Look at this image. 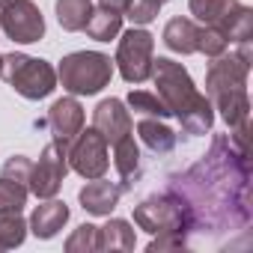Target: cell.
<instances>
[{
  "mask_svg": "<svg viewBox=\"0 0 253 253\" xmlns=\"http://www.w3.org/2000/svg\"><path fill=\"white\" fill-rule=\"evenodd\" d=\"M247 134L217 137L197 167L170 176L173 191L188 214V232L244 229L250 223V164Z\"/></svg>",
  "mask_w": 253,
  "mask_h": 253,
  "instance_id": "1",
  "label": "cell"
},
{
  "mask_svg": "<svg viewBox=\"0 0 253 253\" xmlns=\"http://www.w3.org/2000/svg\"><path fill=\"white\" fill-rule=\"evenodd\" d=\"M149 78L155 84V92L167 104L170 116L179 119L185 134L200 137V134L211 131V125H214V107L206 98V92L197 89L191 72L182 63H176L170 57H158V60H152V75Z\"/></svg>",
  "mask_w": 253,
  "mask_h": 253,
  "instance_id": "2",
  "label": "cell"
},
{
  "mask_svg": "<svg viewBox=\"0 0 253 253\" xmlns=\"http://www.w3.org/2000/svg\"><path fill=\"white\" fill-rule=\"evenodd\" d=\"M247 75H250V63L226 51L220 57H211L206 69V98L223 116L232 134H247V119H250Z\"/></svg>",
  "mask_w": 253,
  "mask_h": 253,
  "instance_id": "3",
  "label": "cell"
},
{
  "mask_svg": "<svg viewBox=\"0 0 253 253\" xmlns=\"http://www.w3.org/2000/svg\"><path fill=\"white\" fill-rule=\"evenodd\" d=\"M113 78V60L101 51H72L57 66V84L69 95H98Z\"/></svg>",
  "mask_w": 253,
  "mask_h": 253,
  "instance_id": "4",
  "label": "cell"
},
{
  "mask_svg": "<svg viewBox=\"0 0 253 253\" xmlns=\"http://www.w3.org/2000/svg\"><path fill=\"white\" fill-rule=\"evenodd\" d=\"M0 78L27 101L48 98L57 89V69L48 60L18 54V51L3 54V72H0Z\"/></svg>",
  "mask_w": 253,
  "mask_h": 253,
  "instance_id": "5",
  "label": "cell"
},
{
  "mask_svg": "<svg viewBox=\"0 0 253 253\" xmlns=\"http://www.w3.org/2000/svg\"><path fill=\"white\" fill-rule=\"evenodd\" d=\"M188 9L200 24L220 27L229 45L253 39V9L241 0H188Z\"/></svg>",
  "mask_w": 253,
  "mask_h": 253,
  "instance_id": "6",
  "label": "cell"
},
{
  "mask_svg": "<svg viewBox=\"0 0 253 253\" xmlns=\"http://www.w3.org/2000/svg\"><path fill=\"white\" fill-rule=\"evenodd\" d=\"M152 60H155V36L143 27H131L119 33L116 45V69L125 84H143L152 75Z\"/></svg>",
  "mask_w": 253,
  "mask_h": 253,
  "instance_id": "7",
  "label": "cell"
},
{
  "mask_svg": "<svg viewBox=\"0 0 253 253\" xmlns=\"http://www.w3.org/2000/svg\"><path fill=\"white\" fill-rule=\"evenodd\" d=\"M134 223L149 232V235H161V232H188V214L182 200L173 191L164 194H152L146 200H140L134 206Z\"/></svg>",
  "mask_w": 253,
  "mask_h": 253,
  "instance_id": "8",
  "label": "cell"
},
{
  "mask_svg": "<svg viewBox=\"0 0 253 253\" xmlns=\"http://www.w3.org/2000/svg\"><path fill=\"white\" fill-rule=\"evenodd\" d=\"M69 170H75L84 179H101L110 167V143L95 128H81L78 137L66 149Z\"/></svg>",
  "mask_w": 253,
  "mask_h": 253,
  "instance_id": "9",
  "label": "cell"
},
{
  "mask_svg": "<svg viewBox=\"0 0 253 253\" xmlns=\"http://www.w3.org/2000/svg\"><path fill=\"white\" fill-rule=\"evenodd\" d=\"M0 30L18 45H33L45 36V15L33 0H6L0 3Z\"/></svg>",
  "mask_w": 253,
  "mask_h": 253,
  "instance_id": "10",
  "label": "cell"
},
{
  "mask_svg": "<svg viewBox=\"0 0 253 253\" xmlns=\"http://www.w3.org/2000/svg\"><path fill=\"white\" fill-rule=\"evenodd\" d=\"M66 173H69V155H66V146L60 143H48L39 155V161L33 164V173H30V194H36L39 200H51L60 194L63 182H66Z\"/></svg>",
  "mask_w": 253,
  "mask_h": 253,
  "instance_id": "11",
  "label": "cell"
},
{
  "mask_svg": "<svg viewBox=\"0 0 253 253\" xmlns=\"http://www.w3.org/2000/svg\"><path fill=\"white\" fill-rule=\"evenodd\" d=\"M92 128L113 146L116 140H122L125 134L134 131V119L131 110L122 98H101L92 110Z\"/></svg>",
  "mask_w": 253,
  "mask_h": 253,
  "instance_id": "12",
  "label": "cell"
},
{
  "mask_svg": "<svg viewBox=\"0 0 253 253\" xmlns=\"http://www.w3.org/2000/svg\"><path fill=\"white\" fill-rule=\"evenodd\" d=\"M84 122H86V113H84V104L78 101V95H63L48 110V128L54 134V143H60L66 149L84 128Z\"/></svg>",
  "mask_w": 253,
  "mask_h": 253,
  "instance_id": "13",
  "label": "cell"
},
{
  "mask_svg": "<svg viewBox=\"0 0 253 253\" xmlns=\"http://www.w3.org/2000/svg\"><path fill=\"white\" fill-rule=\"evenodd\" d=\"M125 191L116 185V182H107L104 176L101 179H86V185L78 191V203L86 214H95V217H110V211L119 206V197Z\"/></svg>",
  "mask_w": 253,
  "mask_h": 253,
  "instance_id": "14",
  "label": "cell"
},
{
  "mask_svg": "<svg viewBox=\"0 0 253 253\" xmlns=\"http://www.w3.org/2000/svg\"><path fill=\"white\" fill-rule=\"evenodd\" d=\"M113 167L119 173V188L131 191L140 176H143V161H140V146L134 140V134H125L122 140L113 143Z\"/></svg>",
  "mask_w": 253,
  "mask_h": 253,
  "instance_id": "15",
  "label": "cell"
},
{
  "mask_svg": "<svg viewBox=\"0 0 253 253\" xmlns=\"http://www.w3.org/2000/svg\"><path fill=\"white\" fill-rule=\"evenodd\" d=\"M69 206L63 203V200H42L36 209H33V214H30V220H27V229L36 235V238H42V241H48V238H54L66 223H69Z\"/></svg>",
  "mask_w": 253,
  "mask_h": 253,
  "instance_id": "16",
  "label": "cell"
},
{
  "mask_svg": "<svg viewBox=\"0 0 253 253\" xmlns=\"http://www.w3.org/2000/svg\"><path fill=\"white\" fill-rule=\"evenodd\" d=\"M137 137L155 155H170L176 149V131L158 116H137Z\"/></svg>",
  "mask_w": 253,
  "mask_h": 253,
  "instance_id": "17",
  "label": "cell"
},
{
  "mask_svg": "<svg viewBox=\"0 0 253 253\" xmlns=\"http://www.w3.org/2000/svg\"><path fill=\"white\" fill-rule=\"evenodd\" d=\"M197 33H200V24L194 21V18H170L167 24H164V33H161V39H164V45L173 51V54H182V57H188V54H197Z\"/></svg>",
  "mask_w": 253,
  "mask_h": 253,
  "instance_id": "18",
  "label": "cell"
},
{
  "mask_svg": "<svg viewBox=\"0 0 253 253\" xmlns=\"http://www.w3.org/2000/svg\"><path fill=\"white\" fill-rule=\"evenodd\" d=\"M137 244V235H134V226L128 220H122V217H110L104 226H98V250H134Z\"/></svg>",
  "mask_w": 253,
  "mask_h": 253,
  "instance_id": "19",
  "label": "cell"
},
{
  "mask_svg": "<svg viewBox=\"0 0 253 253\" xmlns=\"http://www.w3.org/2000/svg\"><path fill=\"white\" fill-rule=\"evenodd\" d=\"M122 18H125V15L116 12V9L92 6V12H89L84 30H86V36L95 39V42H110V39H116V36L122 33Z\"/></svg>",
  "mask_w": 253,
  "mask_h": 253,
  "instance_id": "20",
  "label": "cell"
},
{
  "mask_svg": "<svg viewBox=\"0 0 253 253\" xmlns=\"http://www.w3.org/2000/svg\"><path fill=\"white\" fill-rule=\"evenodd\" d=\"M54 12H57V21L66 33H81L89 12H92V0H57Z\"/></svg>",
  "mask_w": 253,
  "mask_h": 253,
  "instance_id": "21",
  "label": "cell"
},
{
  "mask_svg": "<svg viewBox=\"0 0 253 253\" xmlns=\"http://www.w3.org/2000/svg\"><path fill=\"white\" fill-rule=\"evenodd\" d=\"M27 238V220L15 209H0V253L21 247Z\"/></svg>",
  "mask_w": 253,
  "mask_h": 253,
  "instance_id": "22",
  "label": "cell"
},
{
  "mask_svg": "<svg viewBox=\"0 0 253 253\" xmlns=\"http://www.w3.org/2000/svg\"><path fill=\"white\" fill-rule=\"evenodd\" d=\"M125 104H128L137 116H158V119H170V110L167 104L161 101V95L155 89H131L128 98H125Z\"/></svg>",
  "mask_w": 253,
  "mask_h": 253,
  "instance_id": "23",
  "label": "cell"
},
{
  "mask_svg": "<svg viewBox=\"0 0 253 253\" xmlns=\"http://www.w3.org/2000/svg\"><path fill=\"white\" fill-rule=\"evenodd\" d=\"M229 48V39L220 27H211V24H200V33H197V54H206L209 60L211 57H220L223 51Z\"/></svg>",
  "mask_w": 253,
  "mask_h": 253,
  "instance_id": "24",
  "label": "cell"
},
{
  "mask_svg": "<svg viewBox=\"0 0 253 253\" xmlns=\"http://www.w3.org/2000/svg\"><path fill=\"white\" fill-rule=\"evenodd\" d=\"M69 253H95L98 250V226L95 223H81L69 238H66Z\"/></svg>",
  "mask_w": 253,
  "mask_h": 253,
  "instance_id": "25",
  "label": "cell"
},
{
  "mask_svg": "<svg viewBox=\"0 0 253 253\" xmlns=\"http://www.w3.org/2000/svg\"><path fill=\"white\" fill-rule=\"evenodd\" d=\"M27 194H30V188L24 182H15V179L0 176V209H15V211H21L27 206Z\"/></svg>",
  "mask_w": 253,
  "mask_h": 253,
  "instance_id": "26",
  "label": "cell"
},
{
  "mask_svg": "<svg viewBox=\"0 0 253 253\" xmlns=\"http://www.w3.org/2000/svg\"><path fill=\"white\" fill-rule=\"evenodd\" d=\"M161 6H164L161 0H128V6H125V12H122V15H128L134 27H146L149 21H155V18H158Z\"/></svg>",
  "mask_w": 253,
  "mask_h": 253,
  "instance_id": "27",
  "label": "cell"
},
{
  "mask_svg": "<svg viewBox=\"0 0 253 253\" xmlns=\"http://www.w3.org/2000/svg\"><path fill=\"white\" fill-rule=\"evenodd\" d=\"M30 173H33V161L27 155H12L6 158L3 170H0V176H6V179H15V182H30Z\"/></svg>",
  "mask_w": 253,
  "mask_h": 253,
  "instance_id": "28",
  "label": "cell"
},
{
  "mask_svg": "<svg viewBox=\"0 0 253 253\" xmlns=\"http://www.w3.org/2000/svg\"><path fill=\"white\" fill-rule=\"evenodd\" d=\"M179 247H188V232H161V235H152L149 241V253H161V250H179Z\"/></svg>",
  "mask_w": 253,
  "mask_h": 253,
  "instance_id": "29",
  "label": "cell"
},
{
  "mask_svg": "<svg viewBox=\"0 0 253 253\" xmlns=\"http://www.w3.org/2000/svg\"><path fill=\"white\" fill-rule=\"evenodd\" d=\"M98 6H107V9L125 12V6H128V0H98Z\"/></svg>",
  "mask_w": 253,
  "mask_h": 253,
  "instance_id": "30",
  "label": "cell"
},
{
  "mask_svg": "<svg viewBox=\"0 0 253 253\" xmlns=\"http://www.w3.org/2000/svg\"><path fill=\"white\" fill-rule=\"evenodd\" d=\"M0 72H3V54H0Z\"/></svg>",
  "mask_w": 253,
  "mask_h": 253,
  "instance_id": "31",
  "label": "cell"
},
{
  "mask_svg": "<svg viewBox=\"0 0 253 253\" xmlns=\"http://www.w3.org/2000/svg\"><path fill=\"white\" fill-rule=\"evenodd\" d=\"M0 3H6V0H0Z\"/></svg>",
  "mask_w": 253,
  "mask_h": 253,
  "instance_id": "32",
  "label": "cell"
},
{
  "mask_svg": "<svg viewBox=\"0 0 253 253\" xmlns=\"http://www.w3.org/2000/svg\"><path fill=\"white\" fill-rule=\"evenodd\" d=\"M161 3H167V0H161Z\"/></svg>",
  "mask_w": 253,
  "mask_h": 253,
  "instance_id": "33",
  "label": "cell"
}]
</instances>
